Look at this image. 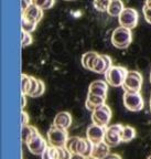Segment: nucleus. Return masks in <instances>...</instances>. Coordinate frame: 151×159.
<instances>
[{"label":"nucleus","mask_w":151,"mask_h":159,"mask_svg":"<svg viewBox=\"0 0 151 159\" xmlns=\"http://www.w3.org/2000/svg\"><path fill=\"white\" fill-rule=\"evenodd\" d=\"M93 145L94 144L89 139L73 136L67 138L65 147L71 152V154H78L83 155L85 157H88L92 156Z\"/></svg>","instance_id":"f257e3e1"},{"label":"nucleus","mask_w":151,"mask_h":159,"mask_svg":"<svg viewBox=\"0 0 151 159\" xmlns=\"http://www.w3.org/2000/svg\"><path fill=\"white\" fill-rule=\"evenodd\" d=\"M128 74V70L120 65L110 66V69L105 73V80L110 86L119 87L124 85L126 76Z\"/></svg>","instance_id":"f03ea898"},{"label":"nucleus","mask_w":151,"mask_h":159,"mask_svg":"<svg viewBox=\"0 0 151 159\" xmlns=\"http://www.w3.org/2000/svg\"><path fill=\"white\" fill-rule=\"evenodd\" d=\"M132 41L131 29L125 27H119L114 30L112 34V43L117 49H126Z\"/></svg>","instance_id":"7ed1b4c3"},{"label":"nucleus","mask_w":151,"mask_h":159,"mask_svg":"<svg viewBox=\"0 0 151 159\" xmlns=\"http://www.w3.org/2000/svg\"><path fill=\"white\" fill-rule=\"evenodd\" d=\"M69 138L66 129L57 127L52 125L47 130V140L50 145L54 147H63L66 144V140Z\"/></svg>","instance_id":"20e7f679"},{"label":"nucleus","mask_w":151,"mask_h":159,"mask_svg":"<svg viewBox=\"0 0 151 159\" xmlns=\"http://www.w3.org/2000/svg\"><path fill=\"white\" fill-rule=\"evenodd\" d=\"M124 105L128 111L131 112H139L144 108V98L139 92H130L125 91L124 94Z\"/></svg>","instance_id":"39448f33"},{"label":"nucleus","mask_w":151,"mask_h":159,"mask_svg":"<svg viewBox=\"0 0 151 159\" xmlns=\"http://www.w3.org/2000/svg\"><path fill=\"white\" fill-rule=\"evenodd\" d=\"M120 27L128 28V29H135L138 25L139 13L136 9L132 8H125L118 17Z\"/></svg>","instance_id":"423d86ee"},{"label":"nucleus","mask_w":151,"mask_h":159,"mask_svg":"<svg viewBox=\"0 0 151 159\" xmlns=\"http://www.w3.org/2000/svg\"><path fill=\"white\" fill-rule=\"evenodd\" d=\"M110 119H112V109L106 104L100 105L99 107L93 111L92 120L94 124L106 127L110 122Z\"/></svg>","instance_id":"0eeeda50"},{"label":"nucleus","mask_w":151,"mask_h":159,"mask_svg":"<svg viewBox=\"0 0 151 159\" xmlns=\"http://www.w3.org/2000/svg\"><path fill=\"white\" fill-rule=\"evenodd\" d=\"M124 126L120 124H115L107 127L105 133L104 142L109 147H115L122 142V132Z\"/></svg>","instance_id":"6e6552de"},{"label":"nucleus","mask_w":151,"mask_h":159,"mask_svg":"<svg viewBox=\"0 0 151 159\" xmlns=\"http://www.w3.org/2000/svg\"><path fill=\"white\" fill-rule=\"evenodd\" d=\"M125 91L130 92H140L142 86V75L138 71H128V74L124 82Z\"/></svg>","instance_id":"1a4fd4ad"},{"label":"nucleus","mask_w":151,"mask_h":159,"mask_svg":"<svg viewBox=\"0 0 151 159\" xmlns=\"http://www.w3.org/2000/svg\"><path fill=\"white\" fill-rule=\"evenodd\" d=\"M110 66H113L112 57L106 54H97V57L93 61L91 71L98 74H105L110 69Z\"/></svg>","instance_id":"9d476101"},{"label":"nucleus","mask_w":151,"mask_h":159,"mask_svg":"<svg viewBox=\"0 0 151 159\" xmlns=\"http://www.w3.org/2000/svg\"><path fill=\"white\" fill-rule=\"evenodd\" d=\"M106 127L100 126V125H97L93 123L91 126H88L86 130V136L87 139H89L93 144H97V143H100L104 140L105 133H106Z\"/></svg>","instance_id":"9b49d317"},{"label":"nucleus","mask_w":151,"mask_h":159,"mask_svg":"<svg viewBox=\"0 0 151 159\" xmlns=\"http://www.w3.org/2000/svg\"><path fill=\"white\" fill-rule=\"evenodd\" d=\"M22 18L29 20L31 22L39 23L43 18V9L32 3L30 7H28L27 9L22 11Z\"/></svg>","instance_id":"f8f14e48"},{"label":"nucleus","mask_w":151,"mask_h":159,"mask_svg":"<svg viewBox=\"0 0 151 159\" xmlns=\"http://www.w3.org/2000/svg\"><path fill=\"white\" fill-rule=\"evenodd\" d=\"M27 147H28V149L30 150L31 154L42 155L43 152H44L45 148H47V142L44 140V138L39 134L38 136H35L31 142L28 143Z\"/></svg>","instance_id":"ddd939ff"},{"label":"nucleus","mask_w":151,"mask_h":159,"mask_svg":"<svg viewBox=\"0 0 151 159\" xmlns=\"http://www.w3.org/2000/svg\"><path fill=\"white\" fill-rule=\"evenodd\" d=\"M107 91H108V86H107L106 81L103 80H97L94 82L91 83L88 87V93L95 95H99V96H107Z\"/></svg>","instance_id":"4468645a"},{"label":"nucleus","mask_w":151,"mask_h":159,"mask_svg":"<svg viewBox=\"0 0 151 159\" xmlns=\"http://www.w3.org/2000/svg\"><path fill=\"white\" fill-rule=\"evenodd\" d=\"M105 102H106V97L88 93V94H87V99H86V103H85V106H86V108L88 109V111H92L93 112L97 107L105 104Z\"/></svg>","instance_id":"2eb2a0df"},{"label":"nucleus","mask_w":151,"mask_h":159,"mask_svg":"<svg viewBox=\"0 0 151 159\" xmlns=\"http://www.w3.org/2000/svg\"><path fill=\"white\" fill-rule=\"evenodd\" d=\"M72 124V116L69 112H60L59 114L55 116L53 125L61 128L67 129Z\"/></svg>","instance_id":"dca6fc26"},{"label":"nucleus","mask_w":151,"mask_h":159,"mask_svg":"<svg viewBox=\"0 0 151 159\" xmlns=\"http://www.w3.org/2000/svg\"><path fill=\"white\" fill-rule=\"evenodd\" d=\"M109 154V146L103 140L100 143L93 145L92 156L97 159H104Z\"/></svg>","instance_id":"f3484780"},{"label":"nucleus","mask_w":151,"mask_h":159,"mask_svg":"<svg viewBox=\"0 0 151 159\" xmlns=\"http://www.w3.org/2000/svg\"><path fill=\"white\" fill-rule=\"evenodd\" d=\"M40 133L38 132V129L34 126H31V125H22V133H21V137H22V142L25 145L29 142H31L35 136H38Z\"/></svg>","instance_id":"a211bd4d"},{"label":"nucleus","mask_w":151,"mask_h":159,"mask_svg":"<svg viewBox=\"0 0 151 159\" xmlns=\"http://www.w3.org/2000/svg\"><path fill=\"white\" fill-rule=\"evenodd\" d=\"M125 6L122 0H112V2L107 9V13L110 17H119V15L124 11Z\"/></svg>","instance_id":"6ab92c4d"},{"label":"nucleus","mask_w":151,"mask_h":159,"mask_svg":"<svg viewBox=\"0 0 151 159\" xmlns=\"http://www.w3.org/2000/svg\"><path fill=\"white\" fill-rule=\"evenodd\" d=\"M136 137V129L131 126H124L122 132V142L128 143Z\"/></svg>","instance_id":"aec40b11"},{"label":"nucleus","mask_w":151,"mask_h":159,"mask_svg":"<svg viewBox=\"0 0 151 159\" xmlns=\"http://www.w3.org/2000/svg\"><path fill=\"white\" fill-rule=\"evenodd\" d=\"M97 57V53L96 52H86L83 54L82 57V64L83 66L85 67L86 70H89L92 69V64H93V61L94 59Z\"/></svg>","instance_id":"412c9836"},{"label":"nucleus","mask_w":151,"mask_h":159,"mask_svg":"<svg viewBox=\"0 0 151 159\" xmlns=\"http://www.w3.org/2000/svg\"><path fill=\"white\" fill-rule=\"evenodd\" d=\"M42 159H59V152H57V147L54 146H47L43 154L41 155Z\"/></svg>","instance_id":"4be33fe9"},{"label":"nucleus","mask_w":151,"mask_h":159,"mask_svg":"<svg viewBox=\"0 0 151 159\" xmlns=\"http://www.w3.org/2000/svg\"><path fill=\"white\" fill-rule=\"evenodd\" d=\"M30 85H31V77L22 73L21 74V93L22 94L28 95L30 91Z\"/></svg>","instance_id":"5701e85b"},{"label":"nucleus","mask_w":151,"mask_h":159,"mask_svg":"<svg viewBox=\"0 0 151 159\" xmlns=\"http://www.w3.org/2000/svg\"><path fill=\"white\" fill-rule=\"evenodd\" d=\"M110 2L112 0H94V7L100 12H104V11H107Z\"/></svg>","instance_id":"b1692460"},{"label":"nucleus","mask_w":151,"mask_h":159,"mask_svg":"<svg viewBox=\"0 0 151 159\" xmlns=\"http://www.w3.org/2000/svg\"><path fill=\"white\" fill-rule=\"evenodd\" d=\"M37 25L38 23H34V22H31V21H29V20L24 19V18H22V31H25V32H33L35 30V28H37Z\"/></svg>","instance_id":"393cba45"},{"label":"nucleus","mask_w":151,"mask_h":159,"mask_svg":"<svg viewBox=\"0 0 151 159\" xmlns=\"http://www.w3.org/2000/svg\"><path fill=\"white\" fill-rule=\"evenodd\" d=\"M57 152H59V159H71L72 154L65 146L57 147Z\"/></svg>","instance_id":"a878e982"},{"label":"nucleus","mask_w":151,"mask_h":159,"mask_svg":"<svg viewBox=\"0 0 151 159\" xmlns=\"http://www.w3.org/2000/svg\"><path fill=\"white\" fill-rule=\"evenodd\" d=\"M32 41H33V38L29 32H25V31H22V32H21V42H22L23 48L30 45L31 43H32Z\"/></svg>","instance_id":"bb28decb"},{"label":"nucleus","mask_w":151,"mask_h":159,"mask_svg":"<svg viewBox=\"0 0 151 159\" xmlns=\"http://www.w3.org/2000/svg\"><path fill=\"white\" fill-rule=\"evenodd\" d=\"M30 77H31V85H30V91L28 93V96H32L33 93L37 91L38 86H39V80L33 76H30Z\"/></svg>","instance_id":"cd10ccee"},{"label":"nucleus","mask_w":151,"mask_h":159,"mask_svg":"<svg viewBox=\"0 0 151 159\" xmlns=\"http://www.w3.org/2000/svg\"><path fill=\"white\" fill-rule=\"evenodd\" d=\"M44 91H45V85H44V83H43V81L39 80V86H38L37 91H35V92L33 93V95L31 97H40L41 95H43Z\"/></svg>","instance_id":"c85d7f7f"},{"label":"nucleus","mask_w":151,"mask_h":159,"mask_svg":"<svg viewBox=\"0 0 151 159\" xmlns=\"http://www.w3.org/2000/svg\"><path fill=\"white\" fill-rule=\"evenodd\" d=\"M142 12H144V17L146 19V21L151 25V7L144 5V8H142Z\"/></svg>","instance_id":"c756f323"},{"label":"nucleus","mask_w":151,"mask_h":159,"mask_svg":"<svg viewBox=\"0 0 151 159\" xmlns=\"http://www.w3.org/2000/svg\"><path fill=\"white\" fill-rule=\"evenodd\" d=\"M32 2L34 3L35 6H38V7L41 8V9H43L44 6L47 5V0H32Z\"/></svg>","instance_id":"7c9ffc66"},{"label":"nucleus","mask_w":151,"mask_h":159,"mask_svg":"<svg viewBox=\"0 0 151 159\" xmlns=\"http://www.w3.org/2000/svg\"><path fill=\"white\" fill-rule=\"evenodd\" d=\"M21 123H22V125L29 124V116H28V114L25 112L21 113Z\"/></svg>","instance_id":"2f4dec72"},{"label":"nucleus","mask_w":151,"mask_h":159,"mask_svg":"<svg viewBox=\"0 0 151 159\" xmlns=\"http://www.w3.org/2000/svg\"><path fill=\"white\" fill-rule=\"evenodd\" d=\"M32 0H21V6H22V11L23 10H25L28 7H30V6L32 5Z\"/></svg>","instance_id":"473e14b6"},{"label":"nucleus","mask_w":151,"mask_h":159,"mask_svg":"<svg viewBox=\"0 0 151 159\" xmlns=\"http://www.w3.org/2000/svg\"><path fill=\"white\" fill-rule=\"evenodd\" d=\"M104 159H122V157L117 154H108Z\"/></svg>","instance_id":"72a5a7b5"},{"label":"nucleus","mask_w":151,"mask_h":159,"mask_svg":"<svg viewBox=\"0 0 151 159\" xmlns=\"http://www.w3.org/2000/svg\"><path fill=\"white\" fill-rule=\"evenodd\" d=\"M71 159H86V157L83 156V155H78V154H72Z\"/></svg>","instance_id":"f704fd0d"},{"label":"nucleus","mask_w":151,"mask_h":159,"mask_svg":"<svg viewBox=\"0 0 151 159\" xmlns=\"http://www.w3.org/2000/svg\"><path fill=\"white\" fill-rule=\"evenodd\" d=\"M25 96H27V95L22 94V97H21V98H22V103H21V108H22V109L25 107Z\"/></svg>","instance_id":"c9c22d12"},{"label":"nucleus","mask_w":151,"mask_h":159,"mask_svg":"<svg viewBox=\"0 0 151 159\" xmlns=\"http://www.w3.org/2000/svg\"><path fill=\"white\" fill-rule=\"evenodd\" d=\"M144 5L149 6V7H151V0H146V3Z\"/></svg>","instance_id":"e433bc0d"},{"label":"nucleus","mask_w":151,"mask_h":159,"mask_svg":"<svg viewBox=\"0 0 151 159\" xmlns=\"http://www.w3.org/2000/svg\"><path fill=\"white\" fill-rule=\"evenodd\" d=\"M86 159H97V158H95V157H93V156H88V157H86Z\"/></svg>","instance_id":"4c0bfd02"},{"label":"nucleus","mask_w":151,"mask_h":159,"mask_svg":"<svg viewBox=\"0 0 151 159\" xmlns=\"http://www.w3.org/2000/svg\"><path fill=\"white\" fill-rule=\"evenodd\" d=\"M65 1H73V0H65Z\"/></svg>","instance_id":"58836bf2"},{"label":"nucleus","mask_w":151,"mask_h":159,"mask_svg":"<svg viewBox=\"0 0 151 159\" xmlns=\"http://www.w3.org/2000/svg\"><path fill=\"white\" fill-rule=\"evenodd\" d=\"M150 83H151V73H150Z\"/></svg>","instance_id":"ea45409f"},{"label":"nucleus","mask_w":151,"mask_h":159,"mask_svg":"<svg viewBox=\"0 0 151 159\" xmlns=\"http://www.w3.org/2000/svg\"><path fill=\"white\" fill-rule=\"evenodd\" d=\"M150 111H151V102H150Z\"/></svg>","instance_id":"a19ab883"},{"label":"nucleus","mask_w":151,"mask_h":159,"mask_svg":"<svg viewBox=\"0 0 151 159\" xmlns=\"http://www.w3.org/2000/svg\"><path fill=\"white\" fill-rule=\"evenodd\" d=\"M148 159H151V156H150V157H149V158H148Z\"/></svg>","instance_id":"79ce46f5"},{"label":"nucleus","mask_w":151,"mask_h":159,"mask_svg":"<svg viewBox=\"0 0 151 159\" xmlns=\"http://www.w3.org/2000/svg\"><path fill=\"white\" fill-rule=\"evenodd\" d=\"M150 102H151V97H150Z\"/></svg>","instance_id":"37998d69"}]
</instances>
